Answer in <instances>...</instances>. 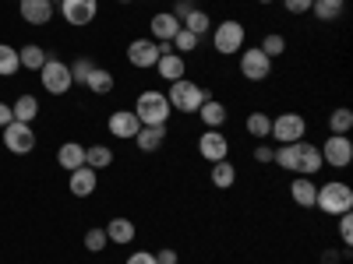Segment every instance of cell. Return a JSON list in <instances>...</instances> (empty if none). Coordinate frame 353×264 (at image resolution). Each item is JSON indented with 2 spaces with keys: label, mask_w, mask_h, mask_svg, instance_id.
Segmentation results:
<instances>
[{
  "label": "cell",
  "mask_w": 353,
  "mask_h": 264,
  "mask_svg": "<svg viewBox=\"0 0 353 264\" xmlns=\"http://www.w3.org/2000/svg\"><path fill=\"white\" fill-rule=\"evenodd\" d=\"M170 46H173V53H181V56H184V53L198 50V36H191L188 28H181V32L173 36V43H170Z\"/></svg>",
  "instance_id": "e575fe53"
},
{
  "label": "cell",
  "mask_w": 353,
  "mask_h": 264,
  "mask_svg": "<svg viewBox=\"0 0 353 264\" xmlns=\"http://www.w3.org/2000/svg\"><path fill=\"white\" fill-rule=\"evenodd\" d=\"M209 180H212V187H219V190H230L233 184H237V169H233V162H230V159H223V162H212Z\"/></svg>",
  "instance_id": "603a6c76"
},
{
  "label": "cell",
  "mask_w": 353,
  "mask_h": 264,
  "mask_svg": "<svg viewBox=\"0 0 353 264\" xmlns=\"http://www.w3.org/2000/svg\"><path fill=\"white\" fill-rule=\"evenodd\" d=\"M138 131H141V124H138L134 109H117V113L110 116V134H113V138H121V141H131V138H134Z\"/></svg>",
  "instance_id": "4fadbf2b"
},
{
  "label": "cell",
  "mask_w": 353,
  "mask_h": 264,
  "mask_svg": "<svg viewBox=\"0 0 353 264\" xmlns=\"http://www.w3.org/2000/svg\"><path fill=\"white\" fill-rule=\"evenodd\" d=\"M39 81L50 96H68L71 92V67L64 60H57V56H46V64L39 67Z\"/></svg>",
  "instance_id": "277c9868"
},
{
  "label": "cell",
  "mask_w": 353,
  "mask_h": 264,
  "mask_svg": "<svg viewBox=\"0 0 353 264\" xmlns=\"http://www.w3.org/2000/svg\"><path fill=\"white\" fill-rule=\"evenodd\" d=\"M244 39H248V32H244L241 21H219V25L212 28V46H216V53H223V56L241 53V50H244Z\"/></svg>",
  "instance_id": "5b68a950"
},
{
  "label": "cell",
  "mask_w": 353,
  "mask_h": 264,
  "mask_svg": "<svg viewBox=\"0 0 353 264\" xmlns=\"http://www.w3.org/2000/svg\"><path fill=\"white\" fill-rule=\"evenodd\" d=\"M258 4H276V0H258Z\"/></svg>",
  "instance_id": "bcb514c9"
},
{
  "label": "cell",
  "mask_w": 353,
  "mask_h": 264,
  "mask_svg": "<svg viewBox=\"0 0 353 264\" xmlns=\"http://www.w3.org/2000/svg\"><path fill=\"white\" fill-rule=\"evenodd\" d=\"M57 162H61L68 173H74V169L85 166V148L78 141H68V144H61V152H57Z\"/></svg>",
  "instance_id": "7402d4cb"
},
{
  "label": "cell",
  "mask_w": 353,
  "mask_h": 264,
  "mask_svg": "<svg viewBox=\"0 0 353 264\" xmlns=\"http://www.w3.org/2000/svg\"><path fill=\"white\" fill-rule=\"evenodd\" d=\"M110 162H113V152L106 148V144H92V148H85V166H88V169L99 173V169H106Z\"/></svg>",
  "instance_id": "f1b7e54d"
},
{
  "label": "cell",
  "mask_w": 353,
  "mask_h": 264,
  "mask_svg": "<svg viewBox=\"0 0 353 264\" xmlns=\"http://www.w3.org/2000/svg\"><path fill=\"white\" fill-rule=\"evenodd\" d=\"M163 141H166V127H141L138 134H134V144L141 152H156V148H163Z\"/></svg>",
  "instance_id": "cb8c5ba5"
},
{
  "label": "cell",
  "mask_w": 353,
  "mask_h": 264,
  "mask_svg": "<svg viewBox=\"0 0 353 264\" xmlns=\"http://www.w3.org/2000/svg\"><path fill=\"white\" fill-rule=\"evenodd\" d=\"M50 4H53V8H57V4H61V0H50Z\"/></svg>",
  "instance_id": "7dc6e473"
},
{
  "label": "cell",
  "mask_w": 353,
  "mask_h": 264,
  "mask_svg": "<svg viewBox=\"0 0 353 264\" xmlns=\"http://www.w3.org/2000/svg\"><path fill=\"white\" fill-rule=\"evenodd\" d=\"M11 120H14V116H11V106H8V102H0V131H4Z\"/></svg>",
  "instance_id": "ee69618b"
},
{
  "label": "cell",
  "mask_w": 353,
  "mask_h": 264,
  "mask_svg": "<svg viewBox=\"0 0 353 264\" xmlns=\"http://www.w3.org/2000/svg\"><path fill=\"white\" fill-rule=\"evenodd\" d=\"M311 4H314V0H283V8H286L290 14H307Z\"/></svg>",
  "instance_id": "f35d334b"
},
{
  "label": "cell",
  "mask_w": 353,
  "mask_h": 264,
  "mask_svg": "<svg viewBox=\"0 0 353 264\" xmlns=\"http://www.w3.org/2000/svg\"><path fill=\"white\" fill-rule=\"evenodd\" d=\"M181 28H188L191 36H198V39H201V36H209V32H212V18L205 14L201 8H194V11H191V14L181 21Z\"/></svg>",
  "instance_id": "d4e9b609"
},
{
  "label": "cell",
  "mask_w": 353,
  "mask_h": 264,
  "mask_svg": "<svg viewBox=\"0 0 353 264\" xmlns=\"http://www.w3.org/2000/svg\"><path fill=\"white\" fill-rule=\"evenodd\" d=\"M184 67H188V64H184V56H181V53H173V50H170V53H163L159 60H156V71H159V78H163V81H176V78H184Z\"/></svg>",
  "instance_id": "d6986e66"
},
{
  "label": "cell",
  "mask_w": 353,
  "mask_h": 264,
  "mask_svg": "<svg viewBox=\"0 0 353 264\" xmlns=\"http://www.w3.org/2000/svg\"><path fill=\"white\" fill-rule=\"evenodd\" d=\"M134 116L141 127H166L170 116H173V106L166 99V92H159V88H145V92L138 96L134 102Z\"/></svg>",
  "instance_id": "6da1fadb"
},
{
  "label": "cell",
  "mask_w": 353,
  "mask_h": 264,
  "mask_svg": "<svg viewBox=\"0 0 353 264\" xmlns=\"http://www.w3.org/2000/svg\"><path fill=\"white\" fill-rule=\"evenodd\" d=\"M96 184H99V176H96V169H88V166H81V169L71 173V194L74 197H88V194L96 190Z\"/></svg>",
  "instance_id": "ffe728a7"
},
{
  "label": "cell",
  "mask_w": 353,
  "mask_h": 264,
  "mask_svg": "<svg viewBox=\"0 0 353 264\" xmlns=\"http://www.w3.org/2000/svg\"><path fill=\"white\" fill-rule=\"evenodd\" d=\"M321 166V152H318V144L311 141H301V155H297V176H314Z\"/></svg>",
  "instance_id": "2e32d148"
},
{
  "label": "cell",
  "mask_w": 353,
  "mask_h": 264,
  "mask_svg": "<svg viewBox=\"0 0 353 264\" xmlns=\"http://www.w3.org/2000/svg\"><path fill=\"white\" fill-rule=\"evenodd\" d=\"M318 152H321V162H325V166L346 169V166L353 162V141H350L346 134H329L325 144H321Z\"/></svg>",
  "instance_id": "ba28073f"
},
{
  "label": "cell",
  "mask_w": 353,
  "mask_h": 264,
  "mask_svg": "<svg viewBox=\"0 0 353 264\" xmlns=\"http://www.w3.org/2000/svg\"><path fill=\"white\" fill-rule=\"evenodd\" d=\"M121 4H131V0H121Z\"/></svg>",
  "instance_id": "c3c4849f"
},
{
  "label": "cell",
  "mask_w": 353,
  "mask_h": 264,
  "mask_svg": "<svg viewBox=\"0 0 353 264\" xmlns=\"http://www.w3.org/2000/svg\"><path fill=\"white\" fill-rule=\"evenodd\" d=\"M4 144H8V152H14V155H28V152L36 148V131H32V124L11 120V124L4 127Z\"/></svg>",
  "instance_id": "9c48e42d"
},
{
  "label": "cell",
  "mask_w": 353,
  "mask_h": 264,
  "mask_svg": "<svg viewBox=\"0 0 353 264\" xmlns=\"http://www.w3.org/2000/svg\"><path fill=\"white\" fill-rule=\"evenodd\" d=\"M339 240H343V247L353 243V215H350V212L339 215Z\"/></svg>",
  "instance_id": "74e56055"
},
{
  "label": "cell",
  "mask_w": 353,
  "mask_h": 264,
  "mask_svg": "<svg viewBox=\"0 0 353 264\" xmlns=\"http://www.w3.org/2000/svg\"><path fill=\"white\" fill-rule=\"evenodd\" d=\"M18 67H21V60H18V50H14V46H8V43H0V78H11V74H18Z\"/></svg>",
  "instance_id": "f546056e"
},
{
  "label": "cell",
  "mask_w": 353,
  "mask_h": 264,
  "mask_svg": "<svg viewBox=\"0 0 353 264\" xmlns=\"http://www.w3.org/2000/svg\"><path fill=\"white\" fill-rule=\"evenodd\" d=\"M96 11H99V0H61L64 21H68V25H78V28L92 21Z\"/></svg>",
  "instance_id": "7c38bea8"
},
{
  "label": "cell",
  "mask_w": 353,
  "mask_h": 264,
  "mask_svg": "<svg viewBox=\"0 0 353 264\" xmlns=\"http://www.w3.org/2000/svg\"><path fill=\"white\" fill-rule=\"evenodd\" d=\"M350 127H353V109H346V106L332 109V116H329V131H332V134H350Z\"/></svg>",
  "instance_id": "d6a6232c"
},
{
  "label": "cell",
  "mask_w": 353,
  "mask_h": 264,
  "mask_svg": "<svg viewBox=\"0 0 353 264\" xmlns=\"http://www.w3.org/2000/svg\"><path fill=\"white\" fill-rule=\"evenodd\" d=\"M276 159V148H269V144H258L254 148V162H272Z\"/></svg>",
  "instance_id": "b9f144b4"
},
{
  "label": "cell",
  "mask_w": 353,
  "mask_h": 264,
  "mask_svg": "<svg viewBox=\"0 0 353 264\" xmlns=\"http://www.w3.org/2000/svg\"><path fill=\"white\" fill-rule=\"evenodd\" d=\"M191 11H194V0H176V8H173L170 14H173L176 21H184V18H188Z\"/></svg>",
  "instance_id": "ab89813d"
},
{
  "label": "cell",
  "mask_w": 353,
  "mask_h": 264,
  "mask_svg": "<svg viewBox=\"0 0 353 264\" xmlns=\"http://www.w3.org/2000/svg\"><path fill=\"white\" fill-rule=\"evenodd\" d=\"M18 4H21V18L28 25H46L53 18V4H50V0H18Z\"/></svg>",
  "instance_id": "9a60e30c"
},
{
  "label": "cell",
  "mask_w": 353,
  "mask_h": 264,
  "mask_svg": "<svg viewBox=\"0 0 353 264\" xmlns=\"http://www.w3.org/2000/svg\"><path fill=\"white\" fill-rule=\"evenodd\" d=\"M173 46L170 43H156V39H134L131 46H128V60H131V67H138V71H149V67H156V60L163 53H170Z\"/></svg>",
  "instance_id": "8992f818"
},
{
  "label": "cell",
  "mask_w": 353,
  "mask_h": 264,
  "mask_svg": "<svg viewBox=\"0 0 353 264\" xmlns=\"http://www.w3.org/2000/svg\"><path fill=\"white\" fill-rule=\"evenodd\" d=\"M258 50H261L265 56H283V53H286V39H283L279 32H269V36L261 39V46H258Z\"/></svg>",
  "instance_id": "836d02e7"
},
{
  "label": "cell",
  "mask_w": 353,
  "mask_h": 264,
  "mask_svg": "<svg viewBox=\"0 0 353 264\" xmlns=\"http://www.w3.org/2000/svg\"><path fill=\"white\" fill-rule=\"evenodd\" d=\"M106 240L117 243V247L134 243V222H131V219H110V222H106Z\"/></svg>",
  "instance_id": "e0dca14e"
},
{
  "label": "cell",
  "mask_w": 353,
  "mask_h": 264,
  "mask_svg": "<svg viewBox=\"0 0 353 264\" xmlns=\"http://www.w3.org/2000/svg\"><path fill=\"white\" fill-rule=\"evenodd\" d=\"M128 264H156V254H149V250H134V254L128 257Z\"/></svg>",
  "instance_id": "60d3db41"
},
{
  "label": "cell",
  "mask_w": 353,
  "mask_h": 264,
  "mask_svg": "<svg viewBox=\"0 0 353 264\" xmlns=\"http://www.w3.org/2000/svg\"><path fill=\"white\" fill-rule=\"evenodd\" d=\"M149 28H152V39L156 43H173V36L181 32V21H176L170 11H159V14H152Z\"/></svg>",
  "instance_id": "5bb4252c"
},
{
  "label": "cell",
  "mask_w": 353,
  "mask_h": 264,
  "mask_svg": "<svg viewBox=\"0 0 353 264\" xmlns=\"http://www.w3.org/2000/svg\"><path fill=\"white\" fill-rule=\"evenodd\" d=\"M336 261H339V254H336V250H329L325 257H321V264H336Z\"/></svg>",
  "instance_id": "f6af8a7d"
},
{
  "label": "cell",
  "mask_w": 353,
  "mask_h": 264,
  "mask_svg": "<svg viewBox=\"0 0 353 264\" xmlns=\"http://www.w3.org/2000/svg\"><path fill=\"white\" fill-rule=\"evenodd\" d=\"M198 116H201V124H205V127H216V131H223V124H226L230 109H226L219 99H205V102H201V109H198Z\"/></svg>",
  "instance_id": "ac0fdd59"
},
{
  "label": "cell",
  "mask_w": 353,
  "mask_h": 264,
  "mask_svg": "<svg viewBox=\"0 0 353 264\" xmlns=\"http://www.w3.org/2000/svg\"><path fill=\"white\" fill-rule=\"evenodd\" d=\"M314 194H318V187H314L311 176H297V180L290 184V197L297 201L301 208H314Z\"/></svg>",
  "instance_id": "44dd1931"
},
{
  "label": "cell",
  "mask_w": 353,
  "mask_h": 264,
  "mask_svg": "<svg viewBox=\"0 0 353 264\" xmlns=\"http://www.w3.org/2000/svg\"><path fill=\"white\" fill-rule=\"evenodd\" d=\"M307 134V120L301 113H279L276 120H272V131L269 138H276L279 144H293V141H304Z\"/></svg>",
  "instance_id": "52a82bcc"
},
{
  "label": "cell",
  "mask_w": 353,
  "mask_h": 264,
  "mask_svg": "<svg viewBox=\"0 0 353 264\" xmlns=\"http://www.w3.org/2000/svg\"><path fill=\"white\" fill-rule=\"evenodd\" d=\"M269 131H272V116H269V113H251V116H248V134H251V138L265 141V138H269Z\"/></svg>",
  "instance_id": "1f68e13d"
},
{
  "label": "cell",
  "mask_w": 353,
  "mask_h": 264,
  "mask_svg": "<svg viewBox=\"0 0 353 264\" xmlns=\"http://www.w3.org/2000/svg\"><path fill=\"white\" fill-rule=\"evenodd\" d=\"M36 113H39L36 96H18L14 106H11V116H14V120H21V124H32V120H36Z\"/></svg>",
  "instance_id": "4316f807"
},
{
  "label": "cell",
  "mask_w": 353,
  "mask_h": 264,
  "mask_svg": "<svg viewBox=\"0 0 353 264\" xmlns=\"http://www.w3.org/2000/svg\"><path fill=\"white\" fill-rule=\"evenodd\" d=\"M92 67H96V64L88 60V56H78V60L71 64V81H74V85H85L88 74H92Z\"/></svg>",
  "instance_id": "d590c367"
},
{
  "label": "cell",
  "mask_w": 353,
  "mask_h": 264,
  "mask_svg": "<svg viewBox=\"0 0 353 264\" xmlns=\"http://www.w3.org/2000/svg\"><path fill=\"white\" fill-rule=\"evenodd\" d=\"M166 99H170L173 113H198L201 102L209 99V92H205L198 81H191V78H176V81H170Z\"/></svg>",
  "instance_id": "7a4b0ae2"
},
{
  "label": "cell",
  "mask_w": 353,
  "mask_h": 264,
  "mask_svg": "<svg viewBox=\"0 0 353 264\" xmlns=\"http://www.w3.org/2000/svg\"><path fill=\"white\" fill-rule=\"evenodd\" d=\"M314 208H318V212H325V215H343V212H350V208H353V190H350V184H343V180H329L325 187H318V194H314Z\"/></svg>",
  "instance_id": "3957f363"
},
{
  "label": "cell",
  "mask_w": 353,
  "mask_h": 264,
  "mask_svg": "<svg viewBox=\"0 0 353 264\" xmlns=\"http://www.w3.org/2000/svg\"><path fill=\"white\" fill-rule=\"evenodd\" d=\"M88 88H92L96 96H110L113 92V74L110 71H103V67H92V74H88V81H85Z\"/></svg>",
  "instance_id": "4dcf8cb0"
},
{
  "label": "cell",
  "mask_w": 353,
  "mask_h": 264,
  "mask_svg": "<svg viewBox=\"0 0 353 264\" xmlns=\"http://www.w3.org/2000/svg\"><path fill=\"white\" fill-rule=\"evenodd\" d=\"M156 264H176V250H173V247H163V250L156 254Z\"/></svg>",
  "instance_id": "7bdbcfd3"
},
{
  "label": "cell",
  "mask_w": 353,
  "mask_h": 264,
  "mask_svg": "<svg viewBox=\"0 0 353 264\" xmlns=\"http://www.w3.org/2000/svg\"><path fill=\"white\" fill-rule=\"evenodd\" d=\"M343 11H346V0H314L311 4V14L318 21H336Z\"/></svg>",
  "instance_id": "484cf974"
},
{
  "label": "cell",
  "mask_w": 353,
  "mask_h": 264,
  "mask_svg": "<svg viewBox=\"0 0 353 264\" xmlns=\"http://www.w3.org/2000/svg\"><path fill=\"white\" fill-rule=\"evenodd\" d=\"M106 243H110V240H106V229H88V232H85V250L99 254Z\"/></svg>",
  "instance_id": "8d00e7d4"
},
{
  "label": "cell",
  "mask_w": 353,
  "mask_h": 264,
  "mask_svg": "<svg viewBox=\"0 0 353 264\" xmlns=\"http://www.w3.org/2000/svg\"><path fill=\"white\" fill-rule=\"evenodd\" d=\"M18 60H21V67H28V71H39V67L46 64V50L36 46V43H28V46L18 50Z\"/></svg>",
  "instance_id": "83f0119b"
},
{
  "label": "cell",
  "mask_w": 353,
  "mask_h": 264,
  "mask_svg": "<svg viewBox=\"0 0 353 264\" xmlns=\"http://www.w3.org/2000/svg\"><path fill=\"white\" fill-rule=\"evenodd\" d=\"M198 155H201L205 162H223V159H230V141H226V134L216 131V127H205V134L198 138Z\"/></svg>",
  "instance_id": "8fae6325"
},
{
  "label": "cell",
  "mask_w": 353,
  "mask_h": 264,
  "mask_svg": "<svg viewBox=\"0 0 353 264\" xmlns=\"http://www.w3.org/2000/svg\"><path fill=\"white\" fill-rule=\"evenodd\" d=\"M241 74L248 81H265V78L272 74V56H265L258 46L241 50Z\"/></svg>",
  "instance_id": "30bf717a"
}]
</instances>
